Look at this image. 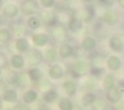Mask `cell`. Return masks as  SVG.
Masks as SVG:
<instances>
[{
  "instance_id": "1",
  "label": "cell",
  "mask_w": 124,
  "mask_h": 110,
  "mask_svg": "<svg viewBox=\"0 0 124 110\" xmlns=\"http://www.w3.org/2000/svg\"><path fill=\"white\" fill-rule=\"evenodd\" d=\"M89 66L85 61H77L71 66V74L75 78H78L89 73Z\"/></svg>"
},
{
  "instance_id": "2",
  "label": "cell",
  "mask_w": 124,
  "mask_h": 110,
  "mask_svg": "<svg viewBox=\"0 0 124 110\" xmlns=\"http://www.w3.org/2000/svg\"><path fill=\"white\" fill-rule=\"evenodd\" d=\"M39 8V4L36 0H24L21 3V11L24 15H31L34 14Z\"/></svg>"
},
{
  "instance_id": "3",
  "label": "cell",
  "mask_w": 124,
  "mask_h": 110,
  "mask_svg": "<svg viewBox=\"0 0 124 110\" xmlns=\"http://www.w3.org/2000/svg\"><path fill=\"white\" fill-rule=\"evenodd\" d=\"M43 59H44V56H43L42 52L37 49H34L30 52V54L28 56V64L32 67H35L43 62Z\"/></svg>"
},
{
  "instance_id": "4",
  "label": "cell",
  "mask_w": 124,
  "mask_h": 110,
  "mask_svg": "<svg viewBox=\"0 0 124 110\" xmlns=\"http://www.w3.org/2000/svg\"><path fill=\"white\" fill-rule=\"evenodd\" d=\"M49 77L51 79H54V81H59L62 79L65 75V69L59 64H54L50 68H49Z\"/></svg>"
},
{
  "instance_id": "5",
  "label": "cell",
  "mask_w": 124,
  "mask_h": 110,
  "mask_svg": "<svg viewBox=\"0 0 124 110\" xmlns=\"http://www.w3.org/2000/svg\"><path fill=\"white\" fill-rule=\"evenodd\" d=\"M108 46L111 51L115 53H120L124 50V42L123 40L118 36H113L109 39Z\"/></svg>"
},
{
  "instance_id": "6",
  "label": "cell",
  "mask_w": 124,
  "mask_h": 110,
  "mask_svg": "<svg viewBox=\"0 0 124 110\" xmlns=\"http://www.w3.org/2000/svg\"><path fill=\"white\" fill-rule=\"evenodd\" d=\"M31 39H32V42L34 44L35 47L37 48H43L45 47L48 43H49V36L45 33H37V34H34L32 35V37H31Z\"/></svg>"
},
{
  "instance_id": "7",
  "label": "cell",
  "mask_w": 124,
  "mask_h": 110,
  "mask_svg": "<svg viewBox=\"0 0 124 110\" xmlns=\"http://www.w3.org/2000/svg\"><path fill=\"white\" fill-rule=\"evenodd\" d=\"M122 66L121 59L115 55H111L106 59V66L111 72H117Z\"/></svg>"
},
{
  "instance_id": "8",
  "label": "cell",
  "mask_w": 124,
  "mask_h": 110,
  "mask_svg": "<svg viewBox=\"0 0 124 110\" xmlns=\"http://www.w3.org/2000/svg\"><path fill=\"white\" fill-rule=\"evenodd\" d=\"M102 19H103V22H104L107 26L112 27V26H115L118 23L119 16L115 11H113V10H108V11H106L104 13Z\"/></svg>"
},
{
  "instance_id": "9",
  "label": "cell",
  "mask_w": 124,
  "mask_h": 110,
  "mask_svg": "<svg viewBox=\"0 0 124 110\" xmlns=\"http://www.w3.org/2000/svg\"><path fill=\"white\" fill-rule=\"evenodd\" d=\"M122 90L121 88L115 86L114 88H112L111 90L107 91L106 93V99L108 101H110L111 103H115L117 104L119 101H121L122 99Z\"/></svg>"
},
{
  "instance_id": "10",
  "label": "cell",
  "mask_w": 124,
  "mask_h": 110,
  "mask_svg": "<svg viewBox=\"0 0 124 110\" xmlns=\"http://www.w3.org/2000/svg\"><path fill=\"white\" fill-rule=\"evenodd\" d=\"M18 14H19V8L15 3L8 2L5 4V6L3 8V15L5 17L13 19V18L17 17Z\"/></svg>"
},
{
  "instance_id": "11",
  "label": "cell",
  "mask_w": 124,
  "mask_h": 110,
  "mask_svg": "<svg viewBox=\"0 0 124 110\" xmlns=\"http://www.w3.org/2000/svg\"><path fill=\"white\" fill-rule=\"evenodd\" d=\"M38 96H39V94H38L37 90H35V89H27L22 94V101H23V103H25L27 105L33 104L34 102L37 101Z\"/></svg>"
},
{
  "instance_id": "12",
  "label": "cell",
  "mask_w": 124,
  "mask_h": 110,
  "mask_svg": "<svg viewBox=\"0 0 124 110\" xmlns=\"http://www.w3.org/2000/svg\"><path fill=\"white\" fill-rule=\"evenodd\" d=\"M2 100L8 103H15L18 101V92L14 88H8L2 93Z\"/></svg>"
},
{
  "instance_id": "13",
  "label": "cell",
  "mask_w": 124,
  "mask_h": 110,
  "mask_svg": "<svg viewBox=\"0 0 124 110\" xmlns=\"http://www.w3.org/2000/svg\"><path fill=\"white\" fill-rule=\"evenodd\" d=\"M10 66L14 69H22L25 66V58L20 54L13 55L10 59Z\"/></svg>"
},
{
  "instance_id": "14",
  "label": "cell",
  "mask_w": 124,
  "mask_h": 110,
  "mask_svg": "<svg viewBox=\"0 0 124 110\" xmlns=\"http://www.w3.org/2000/svg\"><path fill=\"white\" fill-rule=\"evenodd\" d=\"M43 77H44L43 71L37 66L31 67L28 71V78L32 82H38L41 81V79H43Z\"/></svg>"
},
{
  "instance_id": "15",
  "label": "cell",
  "mask_w": 124,
  "mask_h": 110,
  "mask_svg": "<svg viewBox=\"0 0 124 110\" xmlns=\"http://www.w3.org/2000/svg\"><path fill=\"white\" fill-rule=\"evenodd\" d=\"M63 89L68 96H74L78 91V84L73 79H69V81H64Z\"/></svg>"
},
{
  "instance_id": "16",
  "label": "cell",
  "mask_w": 124,
  "mask_h": 110,
  "mask_svg": "<svg viewBox=\"0 0 124 110\" xmlns=\"http://www.w3.org/2000/svg\"><path fill=\"white\" fill-rule=\"evenodd\" d=\"M58 53L62 59H69L74 55V48L68 43H64L60 46Z\"/></svg>"
},
{
  "instance_id": "17",
  "label": "cell",
  "mask_w": 124,
  "mask_h": 110,
  "mask_svg": "<svg viewBox=\"0 0 124 110\" xmlns=\"http://www.w3.org/2000/svg\"><path fill=\"white\" fill-rule=\"evenodd\" d=\"M96 46H97L96 40L91 36H86L81 43V48L85 52H92L93 50H95Z\"/></svg>"
},
{
  "instance_id": "18",
  "label": "cell",
  "mask_w": 124,
  "mask_h": 110,
  "mask_svg": "<svg viewBox=\"0 0 124 110\" xmlns=\"http://www.w3.org/2000/svg\"><path fill=\"white\" fill-rule=\"evenodd\" d=\"M115 85V76L112 73H107L103 76L102 78V88L106 91L111 90L112 88H114Z\"/></svg>"
},
{
  "instance_id": "19",
  "label": "cell",
  "mask_w": 124,
  "mask_h": 110,
  "mask_svg": "<svg viewBox=\"0 0 124 110\" xmlns=\"http://www.w3.org/2000/svg\"><path fill=\"white\" fill-rule=\"evenodd\" d=\"M96 99H97V97L93 92L87 91L81 97V104L85 107H89L96 102Z\"/></svg>"
},
{
  "instance_id": "20",
  "label": "cell",
  "mask_w": 124,
  "mask_h": 110,
  "mask_svg": "<svg viewBox=\"0 0 124 110\" xmlns=\"http://www.w3.org/2000/svg\"><path fill=\"white\" fill-rule=\"evenodd\" d=\"M59 97V94L56 90L54 89H49V90H46L44 93H43V101L47 104H52L54 103Z\"/></svg>"
},
{
  "instance_id": "21",
  "label": "cell",
  "mask_w": 124,
  "mask_h": 110,
  "mask_svg": "<svg viewBox=\"0 0 124 110\" xmlns=\"http://www.w3.org/2000/svg\"><path fill=\"white\" fill-rule=\"evenodd\" d=\"M30 48L29 41L26 38H19L15 41V49L19 53H25Z\"/></svg>"
},
{
  "instance_id": "22",
  "label": "cell",
  "mask_w": 124,
  "mask_h": 110,
  "mask_svg": "<svg viewBox=\"0 0 124 110\" xmlns=\"http://www.w3.org/2000/svg\"><path fill=\"white\" fill-rule=\"evenodd\" d=\"M84 28V23H82L81 20L74 17L70 20L69 22V30L71 33H78L80 30Z\"/></svg>"
},
{
  "instance_id": "23",
  "label": "cell",
  "mask_w": 124,
  "mask_h": 110,
  "mask_svg": "<svg viewBox=\"0 0 124 110\" xmlns=\"http://www.w3.org/2000/svg\"><path fill=\"white\" fill-rule=\"evenodd\" d=\"M58 106H59V109L60 110H74L75 109V106H74L73 101H71L69 97L62 98L61 100L59 101Z\"/></svg>"
},
{
  "instance_id": "24",
  "label": "cell",
  "mask_w": 124,
  "mask_h": 110,
  "mask_svg": "<svg viewBox=\"0 0 124 110\" xmlns=\"http://www.w3.org/2000/svg\"><path fill=\"white\" fill-rule=\"evenodd\" d=\"M59 53L56 49L54 48H49L47 51L44 53V58L47 59L49 63H54L58 59Z\"/></svg>"
},
{
  "instance_id": "25",
  "label": "cell",
  "mask_w": 124,
  "mask_h": 110,
  "mask_svg": "<svg viewBox=\"0 0 124 110\" xmlns=\"http://www.w3.org/2000/svg\"><path fill=\"white\" fill-rule=\"evenodd\" d=\"M27 26L30 28V29H33V30H36L38 29L40 26H41V20L37 17V16H30L28 19H27Z\"/></svg>"
},
{
  "instance_id": "26",
  "label": "cell",
  "mask_w": 124,
  "mask_h": 110,
  "mask_svg": "<svg viewBox=\"0 0 124 110\" xmlns=\"http://www.w3.org/2000/svg\"><path fill=\"white\" fill-rule=\"evenodd\" d=\"M11 39V34L7 28H0V43L6 44Z\"/></svg>"
},
{
  "instance_id": "27",
  "label": "cell",
  "mask_w": 124,
  "mask_h": 110,
  "mask_svg": "<svg viewBox=\"0 0 124 110\" xmlns=\"http://www.w3.org/2000/svg\"><path fill=\"white\" fill-rule=\"evenodd\" d=\"M102 73H103V68L99 66H92L89 69V73L92 76H99L102 74Z\"/></svg>"
},
{
  "instance_id": "28",
  "label": "cell",
  "mask_w": 124,
  "mask_h": 110,
  "mask_svg": "<svg viewBox=\"0 0 124 110\" xmlns=\"http://www.w3.org/2000/svg\"><path fill=\"white\" fill-rule=\"evenodd\" d=\"M56 3V0H40V4L43 8H52Z\"/></svg>"
},
{
  "instance_id": "29",
  "label": "cell",
  "mask_w": 124,
  "mask_h": 110,
  "mask_svg": "<svg viewBox=\"0 0 124 110\" xmlns=\"http://www.w3.org/2000/svg\"><path fill=\"white\" fill-rule=\"evenodd\" d=\"M86 14H87V19H89V20L94 16V10L91 6H88L86 8Z\"/></svg>"
},
{
  "instance_id": "30",
  "label": "cell",
  "mask_w": 124,
  "mask_h": 110,
  "mask_svg": "<svg viewBox=\"0 0 124 110\" xmlns=\"http://www.w3.org/2000/svg\"><path fill=\"white\" fill-rule=\"evenodd\" d=\"M16 110H29V108L27 107V104L23 103V104H18L16 106Z\"/></svg>"
},
{
  "instance_id": "31",
  "label": "cell",
  "mask_w": 124,
  "mask_h": 110,
  "mask_svg": "<svg viewBox=\"0 0 124 110\" xmlns=\"http://www.w3.org/2000/svg\"><path fill=\"white\" fill-rule=\"evenodd\" d=\"M116 108H117V110H124V100L119 101L116 104Z\"/></svg>"
},
{
  "instance_id": "32",
  "label": "cell",
  "mask_w": 124,
  "mask_h": 110,
  "mask_svg": "<svg viewBox=\"0 0 124 110\" xmlns=\"http://www.w3.org/2000/svg\"><path fill=\"white\" fill-rule=\"evenodd\" d=\"M119 3H120V5L124 8V0H119Z\"/></svg>"
},
{
  "instance_id": "33",
  "label": "cell",
  "mask_w": 124,
  "mask_h": 110,
  "mask_svg": "<svg viewBox=\"0 0 124 110\" xmlns=\"http://www.w3.org/2000/svg\"><path fill=\"white\" fill-rule=\"evenodd\" d=\"M3 63H4V59H3L1 56H0V65L3 64Z\"/></svg>"
},
{
  "instance_id": "34",
  "label": "cell",
  "mask_w": 124,
  "mask_h": 110,
  "mask_svg": "<svg viewBox=\"0 0 124 110\" xmlns=\"http://www.w3.org/2000/svg\"><path fill=\"white\" fill-rule=\"evenodd\" d=\"M1 74H2V67L0 66V76H1Z\"/></svg>"
},
{
  "instance_id": "35",
  "label": "cell",
  "mask_w": 124,
  "mask_h": 110,
  "mask_svg": "<svg viewBox=\"0 0 124 110\" xmlns=\"http://www.w3.org/2000/svg\"><path fill=\"white\" fill-rule=\"evenodd\" d=\"M84 1H85V2H91V1H93V0H84Z\"/></svg>"
},
{
  "instance_id": "36",
  "label": "cell",
  "mask_w": 124,
  "mask_h": 110,
  "mask_svg": "<svg viewBox=\"0 0 124 110\" xmlns=\"http://www.w3.org/2000/svg\"><path fill=\"white\" fill-rule=\"evenodd\" d=\"M40 110H51V109H49V108H42V109H40Z\"/></svg>"
},
{
  "instance_id": "37",
  "label": "cell",
  "mask_w": 124,
  "mask_h": 110,
  "mask_svg": "<svg viewBox=\"0 0 124 110\" xmlns=\"http://www.w3.org/2000/svg\"><path fill=\"white\" fill-rule=\"evenodd\" d=\"M1 4H2V0H0V7H1Z\"/></svg>"
},
{
  "instance_id": "38",
  "label": "cell",
  "mask_w": 124,
  "mask_h": 110,
  "mask_svg": "<svg viewBox=\"0 0 124 110\" xmlns=\"http://www.w3.org/2000/svg\"><path fill=\"white\" fill-rule=\"evenodd\" d=\"M0 110H2V106L1 105H0Z\"/></svg>"
}]
</instances>
